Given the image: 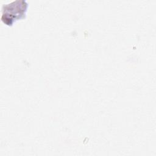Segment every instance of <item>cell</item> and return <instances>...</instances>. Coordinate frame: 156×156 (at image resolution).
<instances>
[{"mask_svg": "<svg viewBox=\"0 0 156 156\" xmlns=\"http://www.w3.org/2000/svg\"><path fill=\"white\" fill-rule=\"evenodd\" d=\"M27 3L24 0H17L2 7V21L7 25H12L14 21L24 16L27 7Z\"/></svg>", "mask_w": 156, "mask_h": 156, "instance_id": "cell-1", "label": "cell"}]
</instances>
